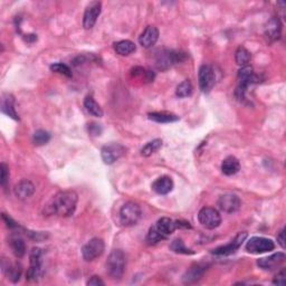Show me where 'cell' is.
<instances>
[{
    "label": "cell",
    "mask_w": 286,
    "mask_h": 286,
    "mask_svg": "<svg viewBox=\"0 0 286 286\" xmlns=\"http://www.w3.org/2000/svg\"><path fill=\"white\" fill-rule=\"evenodd\" d=\"M282 34V24L277 17H273L265 25V36L269 40H277Z\"/></svg>",
    "instance_id": "ac0fdd59"
},
{
    "label": "cell",
    "mask_w": 286,
    "mask_h": 286,
    "mask_svg": "<svg viewBox=\"0 0 286 286\" xmlns=\"http://www.w3.org/2000/svg\"><path fill=\"white\" fill-rule=\"evenodd\" d=\"M161 146H162V140H160V139H156V140L148 142L144 146H143L141 150V154L143 157H150L156 152H158V151L161 149Z\"/></svg>",
    "instance_id": "83f0119b"
},
{
    "label": "cell",
    "mask_w": 286,
    "mask_h": 286,
    "mask_svg": "<svg viewBox=\"0 0 286 286\" xmlns=\"http://www.w3.org/2000/svg\"><path fill=\"white\" fill-rule=\"evenodd\" d=\"M29 268L26 273L28 281H36L43 272V252L40 248L34 247L29 253Z\"/></svg>",
    "instance_id": "5b68a950"
},
{
    "label": "cell",
    "mask_w": 286,
    "mask_h": 286,
    "mask_svg": "<svg viewBox=\"0 0 286 286\" xmlns=\"http://www.w3.org/2000/svg\"><path fill=\"white\" fill-rule=\"evenodd\" d=\"M15 196L20 200L29 199L35 193V186L29 180L19 181L14 188Z\"/></svg>",
    "instance_id": "e0dca14e"
},
{
    "label": "cell",
    "mask_w": 286,
    "mask_h": 286,
    "mask_svg": "<svg viewBox=\"0 0 286 286\" xmlns=\"http://www.w3.org/2000/svg\"><path fill=\"white\" fill-rule=\"evenodd\" d=\"M51 71L55 72V73H59V74H63L67 77H71L72 76V71L71 68H69L67 65H65L63 63H56V64H53L51 66Z\"/></svg>",
    "instance_id": "e575fe53"
},
{
    "label": "cell",
    "mask_w": 286,
    "mask_h": 286,
    "mask_svg": "<svg viewBox=\"0 0 286 286\" xmlns=\"http://www.w3.org/2000/svg\"><path fill=\"white\" fill-rule=\"evenodd\" d=\"M203 272H205V268H203L201 265L199 264L193 265L190 268H188V271L186 272L185 275H183V283L191 284L199 281L202 277Z\"/></svg>",
    "instance_id": "7402d4cb"
},
{
    "label": "cell",
    "mask_w": 286,
    "mask_h": 286,
    "mask_svg": "<svg viewBox=\"0 0 286 286\" xmlns=\"http://www.w3.org/2000/svg\"><path fill=\"white\" fill-rule=\"evenodd\" d=\"M285 259L286 256L284 253H276V254H273L268 257L259 258L257 260V265H258L260 268L266 269V271H272V269L280 267L281 265L284 263Z\"/></svg>",
    "instance_id": "9a60e30c"
},
{
    "label": "cell",
    "mask_w": 286,
    "mask_h": 286,
    "mask_svg": "<svg viewBox=\"0 0 286 286\" xmlns=\"http://www.w3.org/2000/svg\"><path fill=\"white\" fill-rule=\"evenodd\" d=\"M159 38V29L154 26H148L143 30L142 34L139 37V43L142 47L150 48L158 42Z\"/></svg>",
    "instance_id": "2e32d148"
},
{
    "label": "cell",
    "mask_w": 286,
    "mask_h": 286,
    "mask_svg": "<svg viewBox=\"0 0 286 286\" xmlns=\"http://www.w3.org/2000/svg\"><path fill=\"white\" fill-rule=\"evenodd\" d=\"M198 220L207 229H215L222 224V216L219 211L211 207H203L198 214Z\"/></svg>",
    "instance_id": "8992f818"
},
{
    "label": "cell",
    "mask_w": 286,
    "mask_h": 286,
    "mask_svg": "<svg viewBox=\"0 0 286 286\" xmlns=\"http://www.w3.org/2000/svg\"><path fill=\"white\" fill-rule=\"evenodd\" d=\"M251 53H249L245 47H238V50L236 51L235 54V59L236 63L239 65V66H246V65L251 62Z\"/></svg>",
    "instance_id": "f546056e"
},
{
    "label": "cell",
    "mask_w": 286,
    "mask_h": 286,
    "mask_svg": "<svg viewBox=\"0 0 286 286\" xmlns=\"http://www.w3.org/2000/svg\"><path fill=\"white\" fill-rule=\"evenodd\" d=\"M101 10L102 3L100 1H92L88 3L83 16V27L85 29H92L101 15Z\"/></svg>",
    "instance_id": "8fae6325"
},
{
    "label": "cell",
    "mask_w": 286,
    "mask_h": 286,
    "mask_svg": "<svg viewBox=\"0 0 286 286\" xmlns=\"http://www.w3.org/2000/svg\"><path fill=\"white\" fill-rule=\"evenodd\" d=\"M0 170H1V179H0V183L3 189H6L8 181H9V170H8V167L5 165V163H1L0 166Z\"/></svg>",
    "instance_id": "d590c367"
},
{
    "label": "cell",
    "mask_w": 286,
    "mask_h": 286,
    "mask_svg": "<svg viewBox=\"0 0 286 286\" xmlns=\"http://www.w3.org/2000/svg\"><path fill=\"white\" fill-rule=\"evenodd\" d=\"M273 283L275 285H285V271H282L276 275L275 279H274Z\"/></svg>",
    "instance_id": "8d00e7d4"
},
{
    "label": "cell",
    "mask_w": 286,
    "mask_h": 286,
    "mask_svg": "<svg viewBox=\"0 0 286 286\" xmlns=\"http://www.w3.org/2000/svg\"><path fill=\"white\" fill-rule=\"evenodd\" d=\"M154 226H156L158 231L160 232L161 236L163 237V239L168 238V237L175 230V228H177L175 227V223L173 222V220L167 217L159 219Z\"/></svg>",
    "instance_id": "ffe728a7"
},
{
    "label": "cell",
    "mask_w": 286,
    "mask_h": 286,
    "mask_svg": "<svg viewBox=\"0 0 286 286\" xmlns=\"http://www.w3.org/2000/svg\"><path fill=\"white\" fill-rule=\"evenodd\" d=\"M246 238H247V232H239V234L237 235L229 244L214 249V251H212V254L220 255V256L230 255L232 254V253H235L240 246H242L243 243L246 240Z\"/></svg>",
    "instance_id": "4fadbf2b"
},
{
    "label": "cell",
    "mask_w": 286,
    "mask_h": 286,
    "mask_svg": "<svg viewBox=\"0 0 286 286\" xmlns=\"http://www.w3.org/2000/svg\"><path fill=\"white\" fill-rule=\"evenodd\" d=\"M275 248V244L271 239L264 237H252L246 244V251L251 254H263Z\"/></svg>",
    "instance_id": "30bf717a"
},
{
    "label": "cell",
    "mask_w": 286,
    "mask_h": 286,
    "mask_svg": "<svg viewBox=\"0 0 286 286\" xmlns=\"http://www.w3.org/2000/svg\"><path fill=\"white\" fill-rule=\"evenodd\" d=\"M277 242H279L282 248H285V229L284 228L280 231L279 236H277Z\"/></svg>",
    "instance_id": "ab89813d"
},
{
    "label": "cell",
    "mask_w": 286,
    "mask_h": 286,
    "mask_svg": "<svg viewBox=\"0 0 286 286\" xmlns=\"http://www.w3.org/2000/svg\"><path fill=\"white\" fill-rule=\"evenodd\" d=\"M152 189L158 195H168L173 189L172 179L168 177V175H163V177L158 178L152 183Z\"/></svg>",
    "instance_id": "d6986e66"
},
{
    "label": "cell",
    "mask_w": 286,
    "mask_h": 286,
    "mask_svg": "<svg viewBox=\"0 0 286 286\" xmlns=\"http://www.w3.org/2000/svg\"><path fill=\"white\" fill-rule=\"evenodd\" d=\"M9 245L15 256L18 257V258H22V257L26 254L25 242H24V239L19 235L11 236L9 239Z\"/></svg>",
    "instance_id": "603a6c76"
},
{
    "label": "cell",
    "mask_w": 286,
    "mask_h": 286,
    "mask_svg": "<svg viewBox=\"0 0 286 286\" xmlns=\"http://www.w3.org/2000/svg\"><path fill=\"white\" fill-rule=\"evenodd\" d=\"M84 106L86 109V111L91 114L93 116L96 117H102L103 116V110L100 106V104L93 99L92 96H87L86 99L84 100Z\"/></svg>",
    "instance_id": "4316f807"
},
{
    "label": "cell",
    "mask_w": 286,
    "mask_h": 286,
    "mask_svg": "<svg viewBox=\"0 0 286 286\" xmlns=\"http://www.w3.org/2000/svg\"><path fill=\"white\" fill-rule=\"evenodd\" d=\"M88 286H104V282L99 276H92L91 280L87 282Z\"/></svg>",
    "instance_id": "74e56055"
},
{
    "label": "cell",
    "mask_w": 286,
    "mask_h": 286,
    "mask_svg": "<svg viewBox=\"0 0 286 286\" xmlns=\"http://www.w3.org/2000/svg\"><path fill=\"white\" fill-rule=\"evenodd\" d=\"M126 152V148L120 143H111V144L104 145L101 150L102 160L105 165H113L118 159L122 158Z\"/></svg>",
    "instance_id": "52a82bcc"
},
{
    "label": "cell",
    "mask_w": 286,
    "mask_h": 286,
    "mask_svg": "<svg viewBox=\"0 0 286 286\" xmlns=\"http://www.w3.org/2000/svg\"><path fill=\"white\" fill-rule=\"evenodd\" d=\"M198 81H199V87L203 93H209L212 87L215 86L216 76L214 68L210 65L203 64L199 68L198 73Z\"/></svg>",
    "instance_id": "ba28073f"
},
{
    "label": "cell",
    "mask_w": 286,
    "mask_h": 286,
    "mask_svg": "<svg viewBox=\"0 0 286 286\" xmlns=\"http://www.w3.org/2000/svg\"><path fill=\"white\" fill-rule=\"evenodd\" d=\"M238 86H237L235 91V95L238 100H244L245 99V93H246V89L249 85L255 83L257 82V76L253 72L252 66H243L242 69L238 72Z\"/></svg>",
    "instance_id": "277c9868"
},
{
    "label": "cell",
    "mask_w": 286,
    "mask_h": 286,
    "mask_svg": "<svg viewBox=\"0 0 286 286\" xmlns=\"http://www.w3.org/2000/svg\"><path fill=\"white\" fill-rule=\"evenodd\" d=\"M2 219L6 222L7 227H9V228H16V227H17V225H16V223L14 222V220L11 219L10 217H8L6 214H2Z\"/></svg>",
    "instance_id": "f35d334b"
},
{
    "label": "cell",
    "mask_w": 286,
    "mask_h": 286,
    "mask_svg": "<svg viewBox=\"0 0 286 286\" xmlns=\"http://www.w3.org/2000/svg\"><path fill=\"white\" fill-rule=\"evenodd\" d=\"M136 44L131 42V40H120V42L114 44V51L121 56H128L132 54L133 52H136Z\"/></svg>",
    "instance_id": "484cf974"
},
{
    "label": "cell",
    "mask_w": 286,
    "mask_h": 286,
    "mask_svg": "<svg viewBox=\"0 0 286 286\" xmlns=\"http://www.w3.org/2000/svg\"><path fill=\"white\" fill-rule=\"evenodd\" d=\"M126 257L121 249H114L106 260V273L112 280H120L125 272Z\"/></svg>",
    "instance_id": "7a4b0ae2"
},
{
    "label": "cell",
    "mask_w": 286,
    "mask_h": 286,
    "mask_svg": "<svg viewBox=\"0 0 286 286\" xmlns=\"http://www.w3.org/2000/svg\"><path fill=\"white\" fill-rule=\"evenodd\" d=\"M1 112L14 120H18V114L15 110V100L10 94H3L1 99Z\"/></svg>",
    "instance_id": "44dd1931"
},
{
    "label": "cell",
    "mask_w": 286,
    "mask_h": 286,
    "mask_svg": "<svg viewBox=\"0 0 286 286\" xmlns=\"http://www.w3.org/2000/svg\"><path fill=\"white\" fill-rule=\"evenodd\" d=\"M185 59V54L178 52H162L157 57V67L159 69H167L174 63L181 62Z\"/></svg>",
    "instance_id": "7c38bea8"
},
{
    "label": "cell",
    "mask_w": 286,
    "mask_h": 286,
    "mask_svg": "<svg viewBox=\"0 0 286 286\" xmlns=\"http://www.w3.org/2000/svg\"><path fill=\"white\" fill-rule=\"evenodd\" d=\"M141 207L137 202L129 201L122 206L120 210V222L125 227L134 226L141 218Z\"/></svg>",
    "instance_id": "3957f363"
},
{
    "label": "cell",
    "mask_w": 286,
    "mask_h": 286,
    "mask_svg": "<svg viewBox=\"0 0 286 286\" xmlns=\"http://www.w3.org/2000/svg\"><path fill=\"white\" fill-rule=\"evenodd\" d=\"M170 249L172 252L177 253V254H185V255H193V254H195V252L191 251V249H189V248H187L185 246V244H183L182 240L179 239V238L174 239L173 242L171 243Z\"/></svg>",
    "instance_id": "4dcf8cb0"
},
{
    "label": "cell",
    "mask_w": 286,
    "mask_h": 286,
    "mask_svg": "<svg viewBox=\"0 0 286 286\" xmlns=\"http://www.w3.org/2000/svg\"><path fill=\"white\" fill-rule=\"evenodd\" d=\"M162 239H163V237L161 236L160 232L158 231L156 226L153 225L152 227H150L148 235H146V242H148L149 244H157Z\"/></svg>",
    "instance_id": "836d02e7"
},
{
    "label": "cell",
    "mask_w": 286,
    "mask_h": 286,
    "mask_svg": "<svg viewBox=\"0 0 286 286\" xmlns=\"http://www.w3.org/2000/svg\"><path fill=\"white\" fill-rule=\"evenodd\" d=\"M50 140H51V134L44 130L36 131V132L34 133V137H32V142H34L36 145H44L50 142Z\"/></svg>",
    "instance_id": "d6a6232c"
},
{
    "label": "cell",
    "mask_w": 286,
    "mask_h": 286,
    "mask_svg": "<svg viewBox=\"0 0 286 286\" xmlns=\"http://www.w3.org/2000/svg\"><path fill=\"white\" fill-rule=\"evenodd\" d=\"M175 223V227L177 228H191L190 226V224L188 223V222H183V220H177V222H174Z\"/></svg>",
    "instance_id": "60d3db41"
},
{
    "label": "cell",
    "mask_w": 286,
    "mask_h": 286,
    "mask_svg": "<svg viewBox=\"0 0 286 286\" xmlns=\"http://www.w3.org/2000/svg\"><path fill=\"white\" fill-rule=\"evenodd\" d=\"M240 169V163L235 157H227L222 163V171L226 175H234Z\"/></svg>",
    "instance_id": "cb8c5ba5"
},
{
    "label": "cell",
    "mask_w": 286,
    "mask_h": 286,
    "mask_svg": "<svg viewBox=\"0 0 286 286\" xmlns=\"http://www.w3.org/2000/svg\"><path fill=\"white\" fill-rule=\"evenodd\" d=\"M3 271L7 274L8 279L11 282H18L20 279V275H22V266L18 264H8L7 268L3 267Z\"/></svg>",
    "instance_id": "f1b7e54d"
},
{
    "label": "cell",
    "mask_w": 286,
    "mask_h": 286,
    "mask_svg": "<svg viewBox=\"0 0 286 286\" xmlns=\"http://www.w3.org/2000/svg\"><path fill=\"white\" fill-rule=\"evenodd\" d=\"M79 196L75 191L67 190L60 191L52 198L50 202L45 207V212L47 215H56L59 217H69L74 214L76 209Z\"/></svg>",
    "instance_id": "6da1fadb"
},
{
    "label": "cell",
    "mask_w": 286,
    "mask_h": 286,
    "mask_svg": "<svg viewBox=\"0 0 286 286\" xmlns=\"http://www.w3.org/2000/svg\"><path fill=\"white\" fill-rule=\"evenodd\" d=\"M105 245L103 239L92 238L87 244H85L82 249V255L86 261H93L104 253Z\"/></svg>",
    "instance_id": "9c48e42d"
},
{
    "label": "cell",
    "mask_w": 286,
    "mask_h": 286,
    "mask_svg": "<svg viewBox=\"0 0 286 286\" xmlns=\"http://www.w3.org/2000/svg\"><path fill=\"white\" fill-rule=\"evenodd\" d=\"M191 93H193V85H191L190 81H183L182 83H180L178 85L177 89H175V95L178 97H187V96H190Z\"/></svg>",
    "instance_id": "1f68e13d"
},
{
    "label": "cell",
    "mask_w": 286,
    "mask_h": 286,
    "mask_svg": "<svg viewBox=\"0 0 286 286\" xmlns=\"http://www.w3.org/2000/svg\"><path fill=\"white\" fill-rule=\"evenodd\" d=\"M240 205H242L240 199L232 194L223 195L218 199V207L220 208V210L227 212V214L236 212L240 208Z\"/></svg>",
    "instance_id": "5bb4252c"
},
{
    "label": "cell",
    "mask_w": 286,
    "mask_h": 286,
    "mask_svg": "<svg viewBox=\"0 0 286 286\" xmlns=\"http://www.w3.org/2000/svg\"><path fill=\"white\" fill-rule=\"evenodd\" d=\"M148 117L157 123H171V122H177L179 120L178 115L170 112H152L148 114Z\"/></svg>",
    "instance_id": "d4e9b609"
}]
</instances>
